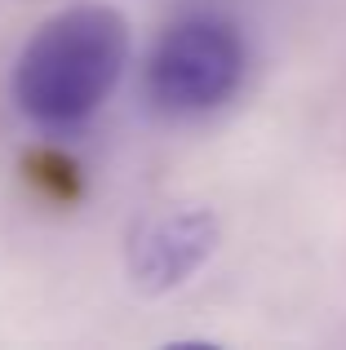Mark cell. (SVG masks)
Listing matches in <instances>:
<instances>
[{"label":"cell","instance_id":"6da1fadb","mask_svg":"<svg viewBox=\"0 0 346 350\" xmlns=\"http://www.w3.org/2000/svg\"><path fill=\"white\" fill-rule=\"evenodd\" d=\"M129 62V18L103 0L58 9L31 31L14 62V103L44 129L89 120L120 85Z\"/></svg>","mask_w":346,"mask_h":350},{"label":"cell","instance_id":"7a4b0ae2","mask_svg":"<svg viewBox=\"0 0 346 350\" xmlns=\"http://www.w3.org/2000/svg\"><path fill=\"white\" fill-rule=\"evenodd\" d=\"M249 53L235 23L217 14H187L165 27L147 62V94L165 116H204L231 103Z\"/></svg>","mask_w":346,"mask_h":350},{"label":"cell","instance_id":"3957f363","mask_svg":"<svg viewBox=\"0 0 346 350\" xmlns=\"http://www.w3.org/2000/svg\"><path fill=\"white\" fill-rule=\"evenodd\" d=\"M217 235L222 231L209 208H169L160 217L138 222L124 244V271H129L133 288L147 297L182 288L213 257Z\"/></svg>","mask_w":346,"mask_h":350}]
</instances>
